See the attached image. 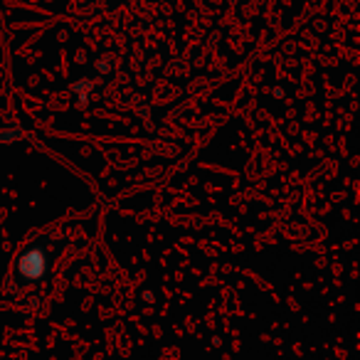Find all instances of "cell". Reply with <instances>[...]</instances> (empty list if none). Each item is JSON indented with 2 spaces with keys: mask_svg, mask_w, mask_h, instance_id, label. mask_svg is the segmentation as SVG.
<instances>
[{
  "mask_svg": "<svg viewBox=\"0 0 360 360\" xmlns=\"http://www.w3.org/2000/svg\"><path fill=\"white\" fill-rule=\"evenodd\" d=\"M20 264L22 271H27V276H37V271H42V266H45V259H42L40 252H27Z\"/></svg>",
  "mask_w": 360,
  "mask_h": 360,
  "instance_id": "6da1fadb",
  "label": "cell"
}]
</instances>
